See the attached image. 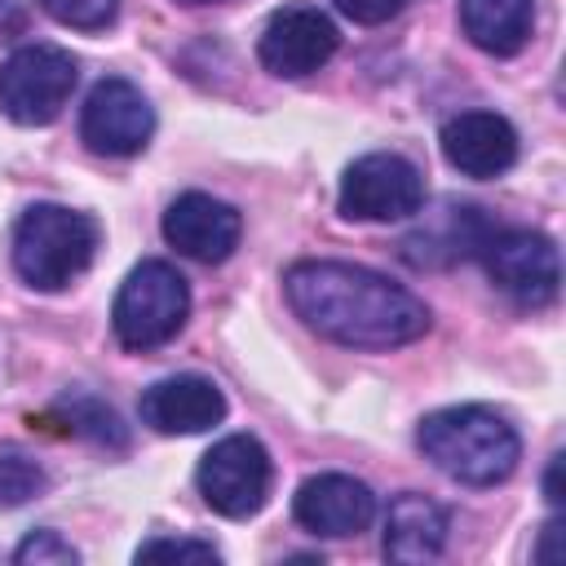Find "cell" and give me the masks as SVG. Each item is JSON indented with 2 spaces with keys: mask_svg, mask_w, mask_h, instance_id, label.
<instances>
[{
  "mask_svg": "<svg viewBox=\"0 0 566 566\" xmlns=\"http://www.w3.org/2000/svg\"><path fill=\"white\" fill-rule=\"evenodd\" d=\"M283 292L310 332L345 349H398L429 332V305L367 265L296 261Z\"/></svg>",
  "mask_w": 566,
  "mask_h": 566,
  "instance_id": "1",
  "label": "cell"
},
{
  "mask_svg": "<svg viewBox=\"0 0 566 566\" xmlns=\"http://www.w3.org/2000/svg\"><path fill=\"white\" fill-rule=\"evenodd\" d=\"M416 447L438 473H447L460 486H495L517 469L522 455V438L509 424V416L482 402L429 411L416 429Z\"/></svg>",
  "mask_w": 566,
  "mask_h": 566,
  "instance_id": "2",
  "label": "cell"
},
{
  "mask_svg": "<svg viewBox=\"0 0 566 566\" xmlns=\"http://www.w3.org/2000/svg\"><path fill=\"white\" fill-rule=\"evenodd\" d=\"M102 226L88 212L62 208V203H31L9 234L13 270L35 292H62L71 287L97 256Z\"/></svg>",
  "mask_w": 566,
  "mask_h": 566,
  "instance_id": "3",
  "label": "cell"
},
{
  "mask_svg": "<svg viewBox=\"0 0 566 566\" xmlns=\"http://www.w3.org/2000/svg\"><path fill=\"white\" fill-rule=\"evenodd\" d=\"M186 314H190V287L181 270L168 261H142L124 274L115 292L111 327L124 349L146 354V349L168 345L186 327Z\"/></svg>",
  "mask_w": 566,
  "mask_h": 566,
  "instance_id": "4",
  "label": "cell"
},
{
  "mask_svg": "<svg viewBox=\"0 0 566 566\" xmlns=\"http://www.w3.org/2000/svg\"><path fill=\"white\" fill-rule=\"evenodd\" d=\"M80 80V66L57 44H22L0 62V111L22 124L40 128L62 115Z\"/></svg>",
  "mask_w": 566,
  "mask_h": 566,
  "instance_id": "5",
  "label": "cell"
},
{
  "mask_svg": "<svg viewBox=\"0 0 566 566\" xmlns=\"http://www.w3.org/2000/svg\"><path fill=\"white\" fill-rule=\"evenodd\" d=\"M270 482H274L270 451L252 433H230V438L212 442L195 469V486H199L203 504L234 522L256 517L265 509Z\"/></svg>",
  "mask_w": 566,
  "mask_h": 566,
  "instance_id": "6",
  "label": "cell"
},
{
  "mask_svg": "<svg viewBox=\"0 0 566 566\" xmlns=\"http://www.w3.org/2000/svg\"><path fill=\"white\" fill-rule=\"evenodd\" d=\"M340 217L349 221H407L424 208V177L407 155H358L340 177Z\"/></svg>",
  "mask_w": 566,
  "mask_h": 566,
  "instance_id": "7",
  "label": "cell"
},
{
  "mask_svg": "<svg viewBox=\"0 0 566 566\" xmlns=\"http://www.w3.org/2000/svg\"><path fill=\"white\" fill-rule=\"evenodd\" d=\"M478 261L486 265L491 283L513 296L517 305H548L562 287V261H557V243L539 230H526V226H513V230H495L482 239L478 248Z\"/></svg>",
  "mask_w": 566,
  "mask_h": 566,
  "instance_id": "8",
  "label": "cell"
},
{
  "mask_svg": "<svg viewBox=\"0 0 566 566\" xmlns=\"http://www.w3.org/2000/svg\"><path fill=\"white\" fill-rule=\"evenodd\" d=\"M150 133H155V111L137 84L111 75L88 88L84 111H80V142L93 155H106V159L142 155Z\"/></svg>",
  "mask_w": 566,
  "mask_h": 566,
  "instance_id": "9",
  "label": "cell"
},
{
  "mask_svg": "<svg viewBox=\"0 0 566 566\" xmlns=\"http://www.w3.org/2000/svg\"><path fill=\"white\" fill-rule=\"evenodd\" d=\"M336 49H340V31L318 4H283L279 13H270V22L256 40L261 66L283 80L314 75L318 66L332 62Z\"/></svg>",
  "mask_w": 566,
  "mask_h": 566,
  "instance_id": "10",
  "label": "cell"
},
{
  "mask_svg": "<svg viewBox=\"0 0 566 566\" xmlns=\"http://www.w3.org/2000/svg\"><path fill=\"white\" fill-rule=\"evenodd\" d=\"M292 517L310 535H323V539L363 535L376 517V495H371L367 482H358L349 473H314L296 486Z\"/></svg>",
  "mask_w": 566,
  "mask_h": 566,
  "instance_id": "11",
  "label": "cell"
},
{
  "mask_svg": "<svg viewBox=\"0 0 566 566\" xmlns=\"http://www.w3.org/2000/svg\"><path fill=\"white\" fill-rule=\"evenodd\" d=\"M239 234H243V217L226 199H212L203 190L177 195L168 203V212H164V239H168V248H177L181 256L203 261V265L226 261L239 248Z\"/></svg>",
  "mask_w": 566,
  "mask_h": 566,
  "instance_id": "12",
  "label": "cell"
},
{
  "mask_svg": "<svg viewBox=\"0 0 566 566\" xmlns=\"http://www.w3.org/2000/svg\"><path fill=\"white\" fill-rule=\"evenodd\" d=\"M442 155L455 172L473 181L504 177L517 164V128L495 111H460L438 133Z\"/></svg>",
  "mask_w": 566,
  "mask_h": 566,
  "instance_id": "13",
  "label": "cell"
},
{
  "mask_svg": "<svg viewBox=\"0 0 566 566\" xmlns=\"http://www.w3.org/2000/svg\"><path fill=\"white\" fill-rule=\"evenodd\" d=\"M137 416L146 429L164 433V438H177V433H203L212 424H221L226 416V394L208 380V376H164L155 380L150 389H142V402H137Z\"/></svg>",
  "mask_w": 566,
  "mask_h": 566,
  "instance_id": "14",
  "label": "cell"
},
{
  "mask_svg": "<svg viewBox=\"0 0 566 566\" xmlns=\"http://www.w3.org/2000/svg\"><path fill=\"white\" fill-rule=\"evenodd\" d=\"M447 509L420 491H402L385 513V557L389 562H433L447 548Z\"/></svg>",
  "mask_w": 566,
  "mask_h": 566,
  "instance_id": "15",
  "label": "cell"
},
{
  "mask_svg": "<svg viewBox=\"0 0 566 566\" xmlns=\"http://www.w3.org/2000/svg\"><path fill=\"white\" fill-rule=\"evenodd\" d=\"M486 234H491V221L482 217V208L447 203V212H438V221H424L416 234H407L402 248H407V261L416 265H451L460 256H478Z\"/></svg>",
  "mask_w": 566,
  "mask_h": 566,
  "instance_id": "16",
  "label": "cell"
},
{
  "mask_svg": "<svg viewBox=\"0 0 566 566\" xmlns=\"http://www.w3.org/2000/svg\"><path fill=\"white\" fill-rule=\"evenodd\" d=\"M460 27L482 53L513 57L535 31V0H460Z\"/></svg>",
  "mask_w": 566,
  "mask_h": 566,
  "instance_id": "17",
  "label": "cell"
},
{
  "mask_svg": "<svg viewBox=\"0 0 566 566\" xmlns=\"http://www.w3.org/2000/svg\"><path fill=\"white\" fill-rule=\"evenodd\" d=\"M53 416H57V420L66 424V433H75V438H88V442H97V447H115V451L128 447L124 420H119L106 402H97V398H88V394L62 398V402L53 407Z\"/></svg>",
  "mask_w": 566,
  "mask_h": 566,
  "instance_id": "18",
  "label": "cell"
},
{
  "mask_svg": "<svg viewBox=\"0 0 566 566\" xmlns=\"http://www.w3.org/2000/svg\"><path fill=\"white\" fill-rule=\"evenodd\" d=\"M44 469L35 455H27L22 447H0V504L4 509H18L27 504L31 495L44 491Z\"/></svg>",
  "mask_w": 566,
  "mask_h": 566,
  "instance_id": "19",
  "label": "cell"
},
{
  "mask_svg": "<svg viewBox=\"0 0 566 566\" xmlns=\"http://www.w3.org/2000/svg\"><path fill=\"white\" fill-rule=\"evenodd\" d=\"M53 22L75 27V31H102L115 22L119 0H35Z\"/></svg>",
  "mask_w": 566,
  "mask_h": 566,
  "instance_id": "20",
  "label": "cell"
},
{
  "mask_svg": "<svg viewBox=\"0 0 566 566\" xmlns=\"http://www.w3.org/2000/svg\"><path fill=\"white\" fill-rule=\"evenodd\" d=\"M13 562H18V566H71V562H80V553H75L57 531H31V535L13 548Z\"/></svg>",
  "mask_w": 566,
  "mask_h": 566,
  "instance_id": "21",
  "label": "cell"
},
{
  "mask_svg": "<svg viewBox=\"0 0 566 566\" xmlns=\"http://www.w3.org/2000/svg\"><path fill=\"white\" fill-rule=\"evenodd\" d=\"M159 557H186V562H221V553L203 539H146L137 548V562H159Z\"/></svg>",
  "mask_w": 566,
  "mask_h": 566,
  "instance_id": "22",
  "label": "cell"
},
{
  "mask_svg": "<svg viewBox=\"0 0 566 566\" xmlns=\"http://www.w3.org/2000/svg\"><path fill=\"white\" fill-rule=\"evenodd\" d=\"M349 22H363V27H376V22H389L407 0H332Z\"/></svg>",
  "mask_w": 566,
  "mask_h": 566,
  "instance_id": "23",
  "label": "cell"
},
{
  "mask_svg": "<svg viewBox=\"0 0 566 566\" xmlns=\"http://www.w3.org/2000/svg\"><path fill=\"white\" fill-rule=\"evenodd\" d=\"M557 539H562V522L553 517V522H544V539H539V548H535V557H539L544 566L562 562V553H557Z\"/></svg>",
  "mask_w": 566,
  "mask_h": 566,
  "instance_id": "24",
  "label": "cell"
},
{
  "mask_svg": "<svg viewBox=\"0 0 566 566\" xmlns=\"http://www.w3.org/2000/svg\"><path fill=\"white\" fill-rule=\"evenodd\" d=\"M544 500L553 504V509H562V451L548 460V469H544Z\"/></svg>",
  "mask_w": 566,
  "mask_h": 566,
  "instance_id": "25",
  "label": "cell"
},
{
  "mask_svg": "<svg viewBox=\"0 0 566 566\" xmlns=\"http://www.w3.org/2000/svg\"><path fill=\"white\" fill-rule=\"evenodd\" d=\"M177 4H221V0H177Z\"/></svg>",
  "mask_w": 566,
  "mask_h": 566,
  "instance_id": "26",
  "label": "cell"
}]
</instances>
